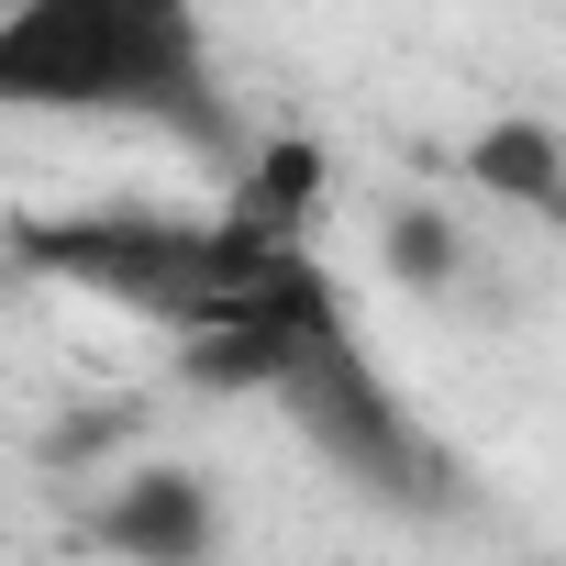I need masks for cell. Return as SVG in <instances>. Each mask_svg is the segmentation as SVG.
<instances>
[{
  "mask_svg": "<svg viewBox=\"0 0 566 566\" xmlns=\"http://www.w3.org/2000/svg\"><path fill=\"white\" fill-rule=\"evenodd\" d=\"M12 123H123L167 145H233L200 0H12L0 12Z\"/></svg>",
  "mask_w": 566,
  "mask_h": 566,
  "instance_id": "1",
  "label": "cell"
},
{
  "mask_svg": "<svg viewBox=\"0 0 566 566\" xmlns=\"http://www.w3.org/2000/svg\"><path fill=\"white\" fill-rule=\"evenodd\" d=\"M12 255L34 277H67V290L90 301H123L167 334L211 323L233 290H255V277L277 255H301V244H266L255 222H167V211H67V222H12Z\"/></svg>",
  "mask_w": 566,
  "mask_h": 566,
  "instance_id": "2",
  "label": "cell"
},
{
  "mask_svg": "<svg viewBox=\"0 0 566 566\" xmlns=\"http://www.w3.org/2000/svg\"><path fill=\"white\" fill-rule=\"evenodd\" d=\"M277 411H290V433L345 478V489H378V500H400V511H444L455 500V467H444V444L400 411V389H389V367L356 345V334H334L290 389H277Z\"/></svg>",
  "mask_w": 566,
  "mask_h": 566,
  "instance_id": "3",
  "label": "cell"
},
{
  "mask_svg": "<svg viewBox=\"0 0 566 566\" xmlns=\"http://www.w3.org/2000/svg\"><path fill=\"white\" fill-rule=\"evenodd\" d=\"M90 533H101V555H123V566H211V555H222V500H211L200 467H134V478L101 489Z\"/></svg>",
  "mask_w": 566,
  "mask_h": 566,
  "instance_id": "4",
  "label": "cell"
},
{
  "mask_svg": "<svg viewBox=\"0 0 566 566\" xmlns=\"http://www.w3.org/2000/svg\"><path fill=\"white\" fill-rule=\"evenodd\" d=\"M467 178H478L500 211H544V222H566V134L533 123V112H500V123L467 145Z\"/></svg>",
  "mask_w": 566,
  "mask_h": 566,
  "instance_id": "5",
  "label": "cell"
},
{
  "mask_svg": "<svg viewBox=\"0 0 566 566\" xmlns=\"http://www.w3.org/2000/svg\"><path fill=\"white\" fill-rule=\"evenodd\" d=\"M455 255H467V244H455L444 211H400V222H389V277H400V290L444 301V290H455Z\"/></svg>",
  "mask_w": 566,
  "mask_h": 566,
  "instance_id": "6",
  "label": "cell"
}]
</instances>
